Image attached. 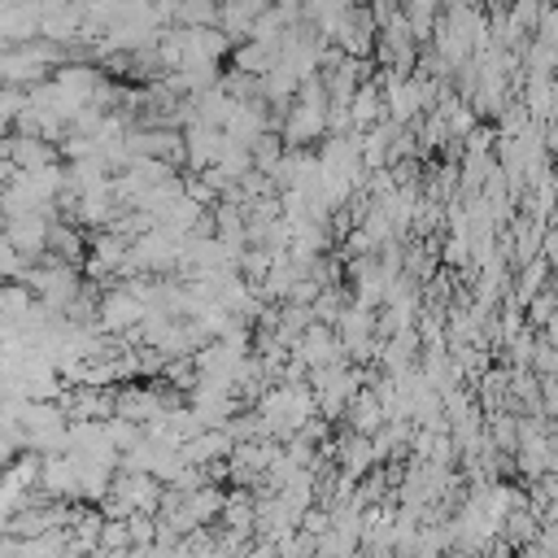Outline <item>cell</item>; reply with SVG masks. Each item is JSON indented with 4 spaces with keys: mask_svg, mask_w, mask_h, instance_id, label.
I'll return each mask as SVG.
<instances>
[{
    "mask_svg": "<svg viewBox=\"0 0 558 558\" xmlns=\"http://www.w3.org/2000/svg\"><path fill=\"white\" fill-rule=\"evenodd\" d=\"M549 270H554V262H549L545 253H541L536 262H527V266H519V283L510 288V301L527 310V305H532V301H536V296L545 292V279H549Z\"/></svg>",
    "mask_w": 558,
    "mask_h": 558,
    "instance_id": "17",
    "label": "cell"
},
{
    "mask_svg": "<svg viewBox=\"0 0 558 558\" xmlns=\"http://www.w3.org/2000/svg\"><path fill=\"white\" fill-rule=\"evenodd\" d=\"M65 61H70V48L39 35V39H31V44L4 48V52H0V74H4V83H13V87H39V83H48Z\"/></svg>",
    "mask_w": 558,
    "mask_h": 558,
    "instance_id": "1",
    "label": "cell"
},
{
    "mask_svg": "<svg viewBox=\"0 0 558 558\" xmlns=\"http://www.w3.org/2000/svg\"><path fill=\"white\" fill-rule=\"evenodd\" d=\"M205 214H209V209H205L201 201H192V196H187V187H183V192H179V196H170V201H166V205H161L153 218H157L161 227L179 231V235H192V227H196Z\"/></svg>",
    "mask_w": 558,
    "mask_h": 558,
    "instance_id": "15",
    "label": "cell"
},
{
    "mask_svg": "<svg viewBox=\"0 0 558 558\" xmlns=\"http://www.w3.org/2000/svg\"><path fill=\"white\" fill-rule=\"evenodd\" d=\"M192 109H196V118H201V122H214V126H227V118H231V109H235V100L227 96V87H222V83H214L209 92H196V96H192Z\"/></svg>",
    "mask_w": 558,
    "mask_h": 558,
    "instance_id": "19",
    "label": "cell"
},
{
    "mask_svg": "<svg viewBox=\"0 0 558 558\" xmlns=\"http://www.w3.org/2000/svg\"><path fill=\"white\" fill-rule=\"evenodd\" d=\"M235 453V436L227 427H205L196 432L187 445H183V458L196 462V466H209V462H227Z\"/></svg>",
    "mask_w": 558,
    "mask_h": 558,
    "instance_id": "12",
    "label": "cell"
},
{
    "mask_svg": "<svg viewBox=\"0 0 558 558\" xmlns=\"http://www.w3.org/2000/svg\"><path fill=\"white\" fill-rule=\"evenodd\" d=\"M161 493H166V480H157L153 471H122V466H118L113 488H109V497H118L131 514H135V510L157 514V510H161Z\"/></svg>",
    "mask_w": 558,
    "mask_h": 558,
    "instance_id": "2",
    "label": "cell"
},
{
    "mask_svg": "<svg viewBox=\"0 0 558 558\" xmlns=\"http://www.w3.org/2000/svg\"><path fill=\"white\" fill-rule=\"evenodd\" d=\"M126 527H131V541L135 545H157V514L135 510V514H126Z\"/></svg>",
    "mask_w": 558,
    "mask_h": 558,
    "instance_id": "29",
    "label": "cell"
},
{
    "mask_svg": "<svg viewBox=\"0 0 558 558\" xmlns=\"http://www.w3.org/2000/svg\"><path fill=\"white\" fill-rule=\"evenodd\" d=\"M118 414L122 418H135V423H153V418H166L170 414V405H166V397H161V388L148 379V384H140V379H131V384H122L118 388Z\"/></svg>",
    "mask_w": 558,
    "mask_h": 558,
    "instance_id": "8",
    "label": "cell"
},
{
    "mask_svg": "<svg viewBox=\"0 0 558 558\" xmlns=\"http://www.w3.org/2000/svg\"><path fill=\"white\" fill-rule=\"evenodd\" d=\"M292 353H296L310 371H318V366H336V362H344V357H349V353H344V344H340V331H336L331 323H314V327H305Z\"/></svg>",
    "mask_w": 558,
    "mask_h": 558,
    "instance_id": "6",
    "label": "cell"
},
{
    "mask_svg": "<svg viewBox=\"0 0 558 558\" xmlns=\"http://www.w3.org/2000/svg\"><path fill=\"white\" fill-rule=\"evenodd\" d=\"M231 65L262 78V74H270L279 65V48L275 44H262V39H244V44L231 48Z\"/></svg>",
    "mask_w": 558,
    "mask_h": 558,
    "instance_id": "16",
    "label": "cell"
},
{
    "mask_svg": "<svg viewBox=\"0 0 558 558\" xmlns=\"http://www.w3.org/2000/svg\"><path fill=\"white\" fill-rule=\"evenodd\" d=\"M52 222H57V214H48V209L13 214V218H4V240H9V244H17V248H22V253L35 262V257H44V253H48Z\"/></svg>",
    "mask_w": 558,
    "mask_h": 558,
    "instance_id": "4",
    "label": "cell"
},
{
    "mask_svg": "<svg viewBox=\"0 0 558 558\" xmlns=\"http://www.w3.org/2000/svg\"><path fill=\"white\" fill-rule=\"evenodd\" d=\"M135 541H131V527H126V519H105V527H100V549H109V554H126Z\"/></svg>",
    "mask_w": 558,
    "mask_h": 558,
    "instance_id": "25",
    "label": "cell"
},
{
    "mask_svg": "<svg viewBox=\"0 0 558 558\" xmlns=\"http://www.w3.org/2000/svg\"><path fill=\"white\" fill-rule=\"evenodd\" d=\"M22 113H26V87L4 83V96H0V118H4V126H13Z\"/></svg>",
    "mask_w": 558,
    "mask_h": 558,
    "instance_id": "28",
    "label": "cell"
},
{
    "mask_svg": "<svg viewBox=\"0 0 558 558\" xmlns=\"http://www.w3.org/2000/svg\"><path fill=\"white\" fill-rule=\"evenodd\" d=\"M83 17H87V4L83 0H48L44 4V22H39V35L44 39H57V44H74V39H83Z\"/></svg>",
    "mask_w": 558,
    "mask_h": 558,
    "instance_id": "9",
    "label": "cell"
},
{
    "mask_svg": "<svg viewBox=\"0 0 558 558\" xmlns=\"http://www.w3.org/2000/svg\"><path fill=\"white\" fill-rule=\"evenodd\" d=\"M39 493H44V497H57V501H83V475H78V462H74L70 453H44Z\"/></svg>",
    "mask_w": 558,
    "mask_h": 558,
    "instance_id": "7",
    "label": "cell"
},
{
    "mask_svg": "<svg viewBox=\"0 0 558 558\" xmlns=\"http://www.w3.org/2000/svg\"><path fill=\"white\" fill-rule=\"evenodd\" d=\"M541 527H545V519H541L532 506H523V510H514V514L501 523V536H506L514 549H523V545L541 541Z\"/></svg>",
    "mask_w": 558,
    "mask_h": 558,
    "instance_id": "21",
    "label": "cell"
},
{
    "mask_svg": "<svg viewBox=\"0 0 558 558\" xmlns=\"http://www.w3.org/2000/svg\"><path fill=\"white\" fill-rule=\"evenodd\" d=\"M331 44L349 57H375V44H379V22L371 13V4H349L340 31L331 35Z\"/></svg>",
    "mask_w": 558,
    "mask_h": 558,
    "instance_id": "3",
    "label": "cell"
},
{
    "mask_svg": "<svg viewBox=\"0 0 558 558\" xmlns=\"http://www.w3.org/2000/svg\"><path fill=\"white\" fill-rule=\"evenodd\" d=\"M222 0H179V26H218Z\"/></svg>",
    "mask_w": 558,
    "mask_h": 558,
    "instance_id": "23",
    "label": "cell"
},
{
    "mask_svg": "<svg viewBox=\"0 0 558 558\" xmlns=\"http://www.w3.org/2000/svg\"><path fill=\"white\" fill-rule=\"evenodd\" d=\"M87 248H92V240L83 235V227H78L74 218H65V222L57 218V222H52V235H48V253H44V257L78 266V262L87 257Z\"/></svg>",
    "mask_w": 558,
    "mask_h": 558,
    "instance_id": "13",
    "label": "cell"
},
{
    "mask_svg": "<svg viewBox=\"0 0 558 558\" xmlns=\"http://www.w3.org/2000/svg\"><path fill=\"white\" fill-rule=\"evenodd\" d=\"M340 423H349L353 432H362V436H375V432H384V423H388V405L379 401V392L366 384L353 401H349V410H344V418Z\"/></svg>",
    "mask_w": 558,
    "mask_h": 558,
    "instance_id": "11",
    "label": "cell"
},
{
    "mask_svg": "<svg viewBox=\"0 0 558 558\" xmlns=\"http://www.w3.org/2000/svg\"><path fill=\"white\" fill-rule=\"evenodd\" d=\"M183 140H187V170H192V174H201V170L218 166V161H222V153H227V144H231V135H227L222 126L201 122V118L183 126Z\"/></svg>",
    "mask_w": 558,
    "mask_h": 558,
    "instance_id": "5",
    "label": "cell"
},
{
    "mask_svg": "<svg viewBox=\"0 0 558 558\" xmlns=\"http://www.w3.org/2000/svg\"><path fill=\"white\" fill-rule=\"evenodd\" d=\"M105 432H109V440L126 453V449H135L140 440H144V423H135V418H122V414H113V418H105Z\"/></svg>",
    "mask_w": 558,
    "mask_h": 558,
    "instance_id": "24",
    "label": "cell"
},
{
    "mask_svg": "<svg viewBox=\"0 0 558 558\" xmlns=\"http://www.w3.org/2000/svg\"><path fill=\"white\" fill-rule=\"evenodd\" d=\"M554 310H558V292L554 288H545L532 305H527V323H536V327H545L549 318H554Z\"/></svg>",
    "mask_w": 558,
    "mask_h": 558,
    "instance_id": "30",
    "label": "cell"
},
{
    "mask_svg": "<svg viewBox=\"0 0 558 558\" xmlns=\"http://www.w3.org/2000/svg\"><path fill=\"white\" fill-rule=\"evenodd\" d=\"M262 13H253L248 4H240V0H222V9H218V26L231 35V44H244V39H253V22H257Z\"/></svg>",
    "mask_w": 558,
    "mask_h": 558,
    "instance_id": "20",
    "label": "cell"
},
{
    "mask_svg": "<svg viewBox=\"0 0 558 558\" xmlns=\"http://www.w3.org/2000/svg\"><path fill=\"white\" fill-rule=\"evenodd\" d=\"M183 510H187L201 527H209V523H218V519H222V510H227V493H222L218 484H201L196 493H187V497H183Z\"/></svg>",
    "mask_w": 558,
    "mask_h": 558,
    "instance_id": "18",
    "label": "cell"
},
{
    "mask_svg": "<svg viewBox=\"0 0 558 558\" xmlns=\"http://www.w3.org/2000/svg\"><path fill=\"white\" fill-rule=\"evenodd\" d=\"M440 262H445V266H458V270H471V235H449V240H440Z\"/></svg>",
    "mask_w": 558,
    "mask_h": 558,
    "instance_id": "26",
    "label": "cell"
},
{
    "mask_svg": "<svg viewBox=\"0 0 558 558\" xmlns=\"http://www.w3.org/2000/svg\"><path fill=\"white\" fill-rule=\"evenodd\" d=\"M532 371H536L541 379H549V375H558V344H554L549 336H536V353H532Z\"/></svg>",
    "mask_w": 558,
    "mask_h": 558,
    "instance_id": "27",
    "label": "cell"
},
{
    "mask_svg": "<svg viewBox=\"0 0 558 558\" xmlns=\"http://www.w3.org/2000/svg\"><path fill=\"white\" fill-rule=\"evenodd\" d=\"M4 157H13L22 170H39V166H52L61 161V148L44 135H22V131H4Z\"/></svg>",
    "mask_w": 558,
    "mask_h": 558,
    "instance_id": "10",
    "label": "cell"
},
{
    "mask_svg": "<svg viewBox=\"0 0 558 558\" xmlns=\"http://www.w3.org/2000/svg\"><path fill=\"white\" fill-rule=\"evenodd\" d=\"M349 113H353V126H357V131L379 126V122L388 118V96H384V87H379L375 78H366V83L357 87V96L349 100Z\"/></svg>",
    "mask_w": 558,
    "mask_h": 558,
    "instance_id": "14",
    "label": "cell"
},
{
    "mask_svg": "<svg viewBox=\"0 0 558 558\" xmlns=\"http://www.w3.org/2000/svg\"><path fill=\"white\" fill-rule=\"evenodd\" d=\"M519 423H523V414H514V410H493L488 414V436H493V445L501 453L519 449Z\"/></svg>",
    "mask_w": 558,
    "mask_h": 558,
    "instance_id": "22",
    "label": "cell"
}]
</instances>
